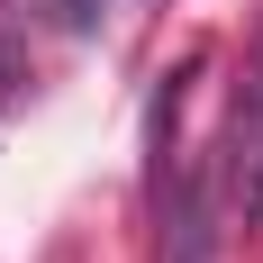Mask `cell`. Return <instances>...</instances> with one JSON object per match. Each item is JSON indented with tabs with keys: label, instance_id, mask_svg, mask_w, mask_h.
<instances>
[{
	"label": "cell",
	"instance_id": "7a4b0ae2",
	"mask_svg": "<svg viewBox=\"0 0 263 263\" xmlns=\"http://www.w3.org/2000/svg\"><path fill=\"white\" fill-rule=\"evenodd\" d=\"M163 263H218V200L209 173H182L173 209H163Z\"/></svg>",
	"mask_w": 263,
	"mask_h": 263
},
{
	"label": "cell",
	"instance_id": "6da1fadb",
	"mask_svg": "<svg viewBox=\"0 0 263 263\" xmlns=\"http://www.w3.org/2000/svg\"><path fill=\"white\" fill-rule=\"evenodd\" d=\"M227 209L236 227H263V36L236 82V118H227Z\"/></svg>",
	"mask_w": 263,
	"mask_h": 263
}]
</instances>
